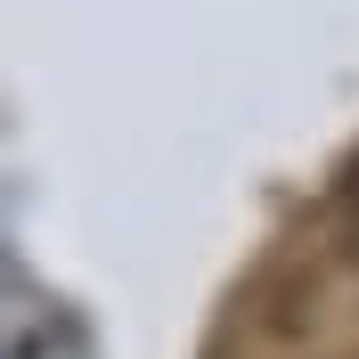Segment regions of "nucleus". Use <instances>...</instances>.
Instances as JSON below:
<instances>
[{
  "instance_id": "obj_1",
  "label": "nucleus",
  "mask_w": 359,
  "mask_h": 359,
  "mask_svg": "<svg viewBox=\"0 0 359 359\" xmlns=\"http://www.w3.org/2000/svg\"><path fill=\"white\" fill-rule=\"evenodd\" d=\"M343 196H351V212H359V163H351V180H343Z\"/></svg>"
}]
</instances>
